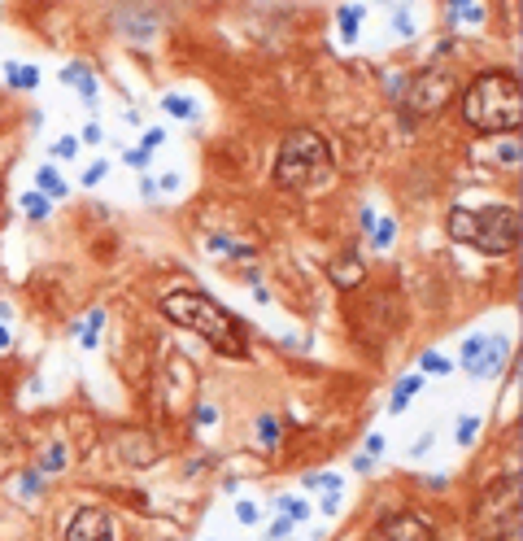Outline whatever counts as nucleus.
Instances as JSON below:
<instances>
[{
	"instance_id": "12",
	"label": "nucleus",
	"mask_w": 523,
	"mask_h": 541,
	"mask_svg": "<svg viewBox=\"0 0 523 541\" xmlns=\"http://www.w3.org/2000/svg\"><path fill=\"white\" fill-rule=\"evenodd\" d=\"M35 184H40L44 192H53V196H65V184H61V175H57L53 166H40V175H35Z\"/></svg>"
},
{
	"instance_id": "28",
	"label": "nucleus",
	"mask_w": 523,
	"mask_h": 541,
	"mask_svg": "<svg viewBox=\"0 0 523 541\" xmlns=\"http://www.w3.org/2000/svg\"><path fill=\"white\" fill-rule=\"evenodd\" d=\"M236 519H240V524H253V519H257V506H253V502H240V506H236Z\"/></svg>"
},
{
	"instance_id": "33",
	"label": "nucleus",
	"mask_w": 523,
	"mask_h": 541,
	"mask_svg": "<svg viewBox=\"0 0 523 541\" xmlns=\"http://www.w3.org/2000/svg\"><path fill=\"white\" fill-rule=\"evenodd\" d=\"M501 162H510V166H515V162H519V144H510V149H501Z\"/></svg>"
},
{
	"instance_id": "23",
	"label": "nucleus",
	"mask_w": 523,
	"mask_h": 541,
	"mask_svg": "<svg viewBox=\"0 0 523 541\" xmlns=\"http://www.w3.org/2000/svg\"><path fill=\"white\" fill-rule=\"evenodd\" d=\"M22 205H26V214H31V219H44V214H48L44 196H35V192H31V196H22Z\"/></svg>"
},
{
	"instance_id": "7",
	"label": "nucleus",
	"mask_w": 523,
	"mask_h": 541,
	"mask_svg": "<svg viewBox=\"0 0 523 541\" xmlns=\"http://www.w3.org/2000/svg\"><path fill=\"white\" fill-rule=\"evenodd\" d=\"M367 541H432V533H428V524H423L419 515L401 511V515H388V519L375 524V533Z\"/></svg>"
},
{
	"instance_id": "15",
	"label": "nucleus",
	"mask_w": 523,
	"mask_h": 541,
	"mask_svg": "<svg viewBox=\"0 0 523 541\" xmlns=\"http://www.w3.org/2000/svg\"><path fill=\"white\" fill-rule=\"evenodd\" d=\"M101 323H105V310H92V315H88V327L79 332V340H83L88 350L96 345V336H101Z\"/></svg>"
},
{
	"instance_id": "22",
	"label": "nucleus",
	"mask_w": 523,
	"mask_h": 541,
	"mask_svg": "<svg viewBox=\"0 0 523 541\" xmlns=\"http://www.w3.org/2000/svg\"><path fill=\"white\" fill-rule=\"evenodd\" d=\"M419 363H423V371H436V375H445V371H449V358H440L436 350H432V354H423Z\"/></svg>"
},
{
	"instance_id": "20",
	"label": "nucleus",
	"mask_w": 523,
	"mask_h": 541,
	"mask_svg": "<svg viewBox=\"0 0 523 541\" xmlns=\"http://www.w3.org/2000/svg\"><path fill=\"white\" fill-rule=\"evenodd\" d=\"M309 489H332V494H340V476H332V471H314V476H305Z\"/></svg>"
},
{
	"instance_id": "1",
	"label": "nucleus",
	"mask_w": 523,
	"mask_h": 541,
	"mask_svg": "<svg viewBox=\"0 0 523 541\" xmlns=\"http://www.w3.org/2000/svg\"><path fill=\"white\" fill-rule=\"evenodd\" d=\"M161 315H166L170 323L188 327V332H196L201 340H209L218 354L227 358H244L249 354V340H244V327L240 319L232 315V310H223L209 292L201 288H175L161 297Z\"/></svg>"
},
{
	"instance_id": "3",
	"label": "nucleus",
	"mask_w": 523,
	"mask_h": 541,
	"mask_svg": "<svg viewBox=\"0 0 523 541\" xmlns=\"http://www.w3.org/2000/svg\"><path fill=\"white\" fill-rule=\"evenodd\" d=\"M445 227L453 240H462L480 253H493V258L510 253L519 244V210H510V205H484V210L453 205Z\"/></svg>"
},
{
	"instance_id": "31",
	"label": "nucleus",
	"mask_w": 523,
	"mask_h": 541,
	"mask_svg": "<svg viewBox=\"0 0 523 541\" xmlns=\"http://www.w3.org/2000/svg\"><path fill=\"white\" fill-rule=\"evenodd\" d=\"M380 450H384V441H380V437H371V441H367V450H362V458H371V463H375V454H380Z\"/></svg>"
},
{
	"instance_id": "9",
	"label": "nucleus",
	"mask_w": 523,
	"mask_h": 541,
	"mask_svg": "<svg viewBox=\"0 0 523 541\" xmlns=\"http://www.w3.org/2000/svg\"><path fill=\"white\" fill-rule=\"evenodd\" d=\"M506 358H510V340H506L501 332H493V336H484V350L476 354V363H471L467 371L471 375H497L506 367Z\"/></svg>"
},
{
	"instance_id": "25",
	"label": "nucleus",
	"mask_w": 523,
	"mask_h": 541,
	"mask_svg": "<svg viewBox=\"0 0 523 541\" xmlns=\"http://www.w3.org/2000/svg\"><path fill=\"white\" fill-rule=\"evenodd\" d=\"M484 350V336H471L467 340V345H462V367H471V363H476V354Z\"/></svg>"
},
{
	"instance_id": "5",
	"label": "nucleus",
	"mask_w": 523,
	"mask_h": 541,
	"mask_svg": "<svg viewBox=\"0 0 523 541\" xmlns=\"http://www.w3.org/2000/svg\"><path fill=\"white\" fill-rule=\"evenodd\" d=\"M523 476L510 471L484 489L476 502V533L484 541H519V515H523Z\"/></svg>"
},
{
	"instance_id": "13",
	"label": "nucleus",
	"mask_w": 523,
	"mask_h": 541,
	"mask_svg": "<svg viewBox=\"0 0 523 541\" xmlns=\"http://www.w3.org/2000/svg\"><path fill=\"white\" fill-rule=\"evenodd\" d=\"M9 79H13L18 88H35V84H40V70H35V65H13V61H9Z\"/></svg>"
},
{
	"instance_id": "14",
	"label": "nucleus",
	"mask_w": 523,
	"mask_h": 541,
	"mask_svg": "<svg viewBox=\"0 0 523 541\" xmlns=\"http://www.w3.org/2000/svg\"><path fill=\"white\" fill-rule=\"evenodd\" d=\"M65 467V446L57 441V446H48L44 450V458H40V471H61Z\"/></svg>"
},
{
	"instance_id": "29",
	"label": "nucleus",
	"mask_w": 523,
	"mask_h": 541,
	"mask_svg": "<svg viewBox=\"0 0 523 541\" xmlns=\"http://www.w3.org/2000/svg\"><path fill=\"white\" fill-rule=\"evenodd\" d=\"M105 162H96V166H88V175H83V184H101V179H105Z\"/></svg>"
},
{
	"instance_id": "32",
	"label": "nucleus",
	"mask_w": 523,
	"mask_h": 541,
	"mask_svg": "<svg viewBox=\"0 0 523 541\" xmlns=\"http://www.w3.org/2000/svg\"><path fill=\"white\" fill-rule=\"evenodd\" d=\"M153 153H144V149H136V153H127V162H131V166H144V162H149Z\"/></svg>"
},
{
	"instance_id": "2",
	"label": "nucleus",
	"mask_w": 523,
	"mask_h": 541,
	"mask_svg": "<svg viewBox=\"0 0 523 541\" xmlns=\"http://www.w3.org/2000/svg\"><path fill=\"white\" fill-rule=\"evenodd\" d=\"M462 118L484 131V136H501V131H519L523 123V88L510 70H484L471 79L462 96Z\"/></svg>"
},
{
	"instance_id": "30",
	"label": "nucleus",
	"mask_w": 523,
	"mask_h": 541,
	"mask_svg": "<svg viewBox=\"0 0 523 541\" xmlns=\"http://www.w3.org/2000/svg\"><path fill=\"white\" fill-rule=\"evenodd\" d=\"M388 240H392V223H380V227H375V244H380V249H384Z\"/></svg>"
},
{
	"instance_id": "4",
	"label": "nucleus",
	"mask_w": 523,
	"mask_h": 541,
	"mask_svg": "<svg viewBox=\"0 0 523 541\" xmlns=\"http://www.w3.org/2000/svg\"><path fill=\"white\" fill-rule=\"evenodd\" d=\"M336 175V162H332V149L319 131H292L280 144V157H275V184L284 188H323L327 179Z\"/></svg>"
},
{
	"instance_id": "21",
	"label": "nucleus",
	"mask_w": 523,
	"mask_h": 541,
	"mask_svg": "<svg viewBox=\"0 0 523 541\" xmlns=\"http://www.w3.org/2000/svg\"><path fill=\"white\" fill-rule=\"evenodd\" d=\"M275 437H280V423H275V419H262V423H257V441L271 450V446H275Z\"/></svg>"
},
{
	"instance_id": "10",
	"label": "nucleus",
	"mask_w": 523,
	"mask_h": 541,
	"mask_svg": "<svg viewBox=\"0 0 523 541\" xmlns=\"http://www.w3.org/2000/svg\"><path fill=\"white\" fill-rule=\"evenodd\" d=\"M415 393H419V375H405V380L397 384V393H392V402H388V411H392V415H401V411H405V406H410V398H415Z\"/></svg>"
},
{
	"instance_id": "27",
	"label": "nucleus",
	"mask_w": 523,
	"mask_h": 541,
	"mask_svg": "<svg viewBox=\"0 0 523 541\" xmlns=\"http://www.w3.org/2000/svg\"><path fill=\"white\" fill-rule=\"evenodd\" d=\"M74 153H79V140L74 136H61L57 140V157H74Z\"/></svg>"
},
{
	"instance_id": "16",
	"label": "nucleus",
	"mask_w": 523,
	"mask_h": 541,
	"mask_svg": "<svg viewBox=\"0 0 523 541\" xmlns=\"http://www.w3.org/2000/svg\"><path fill=\"white\" fill-rule=\"evenodd\" d=\"M357 18H362V5H345V9H340V31H345V40L357 36Z\"/></svg>"
},
{
	"instance_id": "8",
	"label": "nucleus",
	"mask_w": 523,
	"mask_h": 541,
	"mask_svg": "<svg viewBox=\"0 0 523 541\" xmlns=\"http://www.w3.org/2000/svg\"><path fill=\"white\" fill-rule=\"evenodd\" d=\"M65 541H113V533H109V515L96 511V506L74 511L70 528H65Z\"/></svg>"
},
{
	"instance_id": "26",
	"label": "nucleus",
	"mask_w": 523,
	"mask_h": 541,
	"mask_svg": "<svg viewBox=\"0 0 523 541\" xmlns=\"http://www.w3.org/2000/svg\"><path fill=\"white\" fill-rule=\"evenodd\" d=\"M161 140H166V131H161V127H153V131H144V144H140V149H144V153H153Z\"/></svg>"
},
{
	"instance_id": "6",
	"label": "nucleus",
	"mask_w": 523,
	"mask_h": 541,
	"mask_svg": "<svg viewBox=\"0 0 523 541\" xmlns=\"http://www.w3.org/2000/svg\"><path fill=\"white\" fill-rule=\"evenodd\" d=\"M453 96V75L449 70H423L410 79V92H405V101H410L415 113H436Z\"/></svg>"
},
{
	"instance_id": "24",
	"label": "nucleus",
	"mask_w": 523,
	"mask_h": 541,
	"mask_svg": "<svg viewBox=\"0 0 523 541\" xmlns=\"http://www.w3.org/2000/svg\"><path fill=\"white\" fill-rule=\"evenodd\" d=\"M266 537H271V541H292V519H288V515L275 519V528H271Z\"/></svg>"
},
{
	"instance_id": "18",
	"label": "nucleus",
	"mask_w": 523,
	"mask_h": 541,
	"mask_svg": "<svg viewBox=\"0 0 523 541\" xmlns=\"http://www.w3.org/2000/svg\"><path fill=\"white\" fill-rule=\"evenodd\" d=\"M476 432H480V419H476V415H462V419H458V446H471Z\"/></svg>"
},
{
	"instance_id": "19",
	"label": "nucleus",
	"mask_w": 523,
	"mask_h": 541,
	"mask_svg": "<svg viewBox=\"0 0 523 541\" xmlns=\"http://www.w3.org/2000/svg\"><path fill=\"white\" fill-rule=\"evenodd\" d=\"M280 511H284V515H288L292 524H301V519L309 515V506H305L301 498H280Z\"/></svg>"
},
{
	"instance_id": "17",
	"label": "nucleus",
	"mask_w": 523,
	"mask_h": 541,
	"mask_svg": "<svg viewBox=\"0 0 523 541\" xmlns=\"http://www.w3.org/2000/svg\"><path fill=\"white\" fill-rule=\"evenodd\" d=\"M161 105H166V113H175V118H192V113H196V105L188 101V96H166Z\"/></svg>"
},
{
	"instance_id": "11",
	"label": "nucleus",
	"mask_w": 523,
	"mask_h": 541,
	"mask_svg": "<svg viewBox=\"0 0 523 541\" xmlns=\"http://www.w3.org/2000/svg\"><path fill=\"white\" fill-rule=\"evenodd\" d=\"M65 79H70V84L88 96V101H96V79H92L88 65H70V70H65Z\"/></svg>"
}]
</instances>
